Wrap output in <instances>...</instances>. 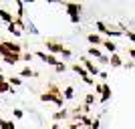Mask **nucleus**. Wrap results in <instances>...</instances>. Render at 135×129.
Masks as SVG:
<instances>
[{"mask_svg":"<svg viewBox=\"0 0 135 129\" xmlns=\"http://www.w3.org/2000/svg\"><path fill=\"white\" fill-rule=\"evenodd\" d=\"M2 46L6 49V52H12V55H22V45H18V42L6 40V42H2Z\"/></svg>","mask_w":135,"mask_h":129,"instance_id":"4","label":"nucleus"},{"mask_svg":"<svg viewBox=\"0 0 135 129\" xmlns=\"http://www.w3.org/2000/svg\"><path fill=\"white\" fill-rule=\"evenodd\" d=\"M91 129H99V117L93 119V125H91Z\"/></svg>","mask_w":135,"mask_h":129,"instance_id":"27","label":"nucleus"},{"mask_svg":"<svg viewBox=\"0 0 135 129\" xmlns=\"http://www.w3.org/2000/svg\"><path fill=\"white\" fill-rule=\"evenodd\" d=\"M32 52H24V55H22V61H32Z\"/></svg>","mask_w":135,"mask_h":129,"instance_id":"24","label":"nucleus"},{"mask_svg":"<svg viewBox=\"0 0 135 129\" xmlns=\"http://www.w3.org/2000/svg\"><path fill=\"white\" fill-rule=\"evenodd\" d=\"M87 56H95L97 61H99V59L103 56V52H101L99 46H89V49H87Z\"/></svg>","mask_w":135,"mask_h":129,"instance_id":"10","label":"nucleus"},{"mask_svg":"<svg viewBox=\"0 0 135 129\" xmlns=\"http://www.w3.org/2000/svg\"><path fill=\"white\" fill-rule=\"evenodd\" d=\"M6 83L16 89V87H20V85H22V79H20V77H6Z\"/></svg>","mask_w":135,"mask_h":129,"instance_id":"14","label":"nucleus"},{"mask_svg":"<svg viewBox=\"0 0 135 129\" xmlns=\"http://www.w3.org/2000/svg\"><path fill=\"white\" fill-rule=\"evenodd\" d=\"M0 73H2V65H0Z\"/></svg>","mask_w":135,"mask_h":129,"instance_id":"31","label":"nucleus"},{"mask_svg":"<svg viewBox=\"0 0 135 129\" xmlns=\"http://www.w3.org/2000/svg\"><path fill=\"white\" fill-rule=\"evenodd\" d=\"M20 79H30V77H36V73H34L30 67H24L22 71H20V75H18Z\"/></svg>","mask_w":135,"mask_h":129,"instance_id":"13","label":"nucleus"},{"mask_svg":"<svg viewBox=\"0 0 135 129\" xmlns=\"http://www.w3.org/2000/svg\"><path fill=\"white\" fill-rule=\"evenodd\" d=\"M45 46H46V51L51 52V55H62L65 56V59H71V56H73V51H71V49H67V46L65 45H61V42H59V40H55V39H46L45 40Z\"/></svg>","mask_w":135,"mask_h":129,"instance_id":"1","label":"nucleus"},{"mask_svg":"<svg viewBox=\"0 0 135 129\" xmlns=\"http://www.w3.org/2000/svg\"><path fill=\"white\" fill-rule=\"evenodd\" d=\"M127 52L131 55V59H135V49H127Z\"/></svg>","mask_w":135,"mask_h":129,"instance_id":"29","label":"nucleus"},{"mask_svg":"<svg viewBox=\"0 0 135 129\" xmlns=\"http://www.w3.org/2000/svg\"><path fill=\"white\" fill-rule=\"evenodd\" d=\"M125 36H127V39H129V40H135V32H131V30H125Z\"/></svg>","mask_w":135,"mask_h":129,"instance_id":"23","label":"nucleus"},{"mask_svg":"<svg viewBox=\"0 0 135 129\" xmlns=\"http://www.w3.org/2000/svg\"><path fill=\"white\" fill-rule=\"evenodd\" d=\"M0 129H16V127H14V121H6L0 117Z\"/></svg>","mask_w":135,"mask_h":129,"instance_id":"17","label":"nucleus"},{"mask_svg":"<svg viewBox=\"0 0 135 129\" xmlns=\"http://www.w3.org/2000/svg\"><path fill=\"white\" fill-rule=\"evenodd\" d=\"M73 97H75V89L71 87V85H69V87H65V91H62V99L67 101V99H73Z\"/></svg>","mask_w":135,"mask_h":129,"instance_id":"16","label":"nucleus"},{"mask_svg":"<svg viewBox=\"0 0 135 129\" xmlns=\"http://www.w3.org/2000/svg\"><path fill=\"white\" fill-rule=\"evenodd\" d=\"M67 117H71V115H69V111L65 109V107H62V109H59V111H55V113H52V119H55V123H59V121H65Z\"/></svg>","mask_w":135,"mask_h":129,"instance_id":"6","label":"nucleus"},{"mask_svg":"<svg viewBox=\"0 0 135 129\" xmlns=\"http://www.w3.org/2000/svg\"><path fill=\"white\" fill-rule=\"evenodd\" d=\"M52 69H55V71H56V73H65V71H67V63H62V61H59V63H56V65H55V67H52Z\"/></svg>","mask_w":135,"mask_h":129,"instance_id":"18","label":"nucleus"},{"mask_svg":"<svg viewBox=\"0 0 135 129\" xmlns=\"http://www.w3.org/2000/svg\"><path fill=\"white\" fill-rule=\"evenodd\" d=\"M99 79H101L103 83H107V79H109V75L105 73V71H101V73H99Z\"/></svg>","mask_w":135,"mask_h":129,"instance_id":"22","label":"nucleus"},{"mask_svg":"<svg viewBox=\"0 0 135 129\" xmlns=\"http://www.w3.org/2000/svg\"><path fill=\"white\" fill-rule=\"evenodd\" d=\"M8 32H12L14 36H20V30H18V28L14 26V22H10V24H8Z\"/></svg>","mask_w":135,"mask_h":129,"instance_id":"20","label":"nucleus"},{"mask_svg":"<svg viewBox=\"0 0 135 129\" xmlns=\"http://www.w3.org/2000/svg\"><path fill=\"white\" fill-rule=\"evenodd\" d=\"M52 129H61V123H52Z\"/></svg>","mask_w":135,"mask_h":129,"instance_id":"30","label":"nucleus"},{"mask_svg":"<svg viewBox=\"0 0 135 129\" xmlns=\"http://www.w3.org/2000/svg\"><path fill=\"white\" fill-rule=\"evenodd\" d=\"M71 22H73V24H79L81 22V16H71Z\"/></svg>","mask_w":135,"mask_h":129,"instance_id":"28","label":"nucleus"},{"mask_svg":"<svg viewBox=\"0 0 135 129\" xmlns=\"http://www.w3.org/2000/svg\"><path fill=\"white\" fill-rule=\"evenodd\" d=\"M93 103H95V95H93V93H87V97H85V103H83V105L91 107Z\"/></svg>","mask_w":135,"mask_h":129,"instance_id":"19","label":"nucleus"},{"mask_svg":"<svg viewBox=\"0 0 135 129\" xmlns=\"http://www.w3.org/2000/svg\"><path fill=\"white\" fill-rule=\"evenodd\" d=\"M62 6L67 8L69 16H81V10H83V6H81V4H77V2H65Z\"/></svg>","mask_w":135,"mask_h":129,"instance_id":"5","label":"nucleus"},{"mask_svg":"<svg viewBox=\"0 0 135 129\" xmlns=\"http://www.w3.org/2000/svg\"><path fill=\"white\" fill-rule=\"evenodd\" d=\"M87 40H89V45H91V46H99V45H103V39H101L97 32H89V34H87Z\"/></svg>","mask_w":135,"mask_h":129,"instance_id":"8","label":"nucleus"},{"mask_svg":"<svg viewBox=\"0 0 135 129\" xmlns=\"http://www.w3.org/2000/svg\"><path fill=\"white\" fill-rule=\"evenodd\" d=\"M103 46H105V51H109L111 55H113L115 51H117V45H115V42H113L111 39H109V40H103Z\"/></svg>","mask_w":135,"mask_h":129,"instance_id":"15","label":"nucleus"},{"mask_svg":"<svg viewBox=\"0 0 135 129\" xmlns=\"http://www.w3.org/2000/svg\"><path fill=\"white\" fill-rule=\"evenodd\" d=\"M109 97H111V87L107 83H103V93H101V103H107Z\"/></svg>","mask_w":135,"mask_h":129,"instance_id":"11","label":"nucleus"},{"mask_svg":"<svg viewBox=\"0 0 135 129\" xmlns=\"http://www.w3.org/2000/svg\"><path fill=\"white\" fill-rule=\"evenodd\" d=\"M123 67L129 71V69H133V67H135V61H131V63H123Z\"/></svg>","mask_w":135,"mask_h":129,"instance_id":"26","label":"nucleus"},{"mask_svg":"<svg viewBox=\"0 0 135 129\" xmlns=\"http://www.w3.org/2000/svg\"><path fill=\"white\" fill-rule=\"evenodd\" d=\"M12 115H14V119H22L24 111H22V109H12Z\"/></svg>","mask_w":135,"mask_h":129,"instance_id":"21","label":"nucleus"},{"mask_svg":"<svg viewBox=\"0 0 135 129\" xmlns=\"http://www.w3.org/2000/svg\"><path fill=\"white\" fill-rule=\"evenodd\" d=\"M34 56H38L42 63H46V65H51V67H55L56 63H59V59H56L55 55H51V52H45V51H34L32 52Z\"/></svg>","mask_w":135,"mask_h":129,"instance_id":"3","label":"nucleus"},{"mask_svg":"<svg viewBox=\"0 0 135 129\" xmlns=\"http://www.w3.org/2000/svg\"><path fill=\"white\" fill-rule=\"evenodd\" d=\"M109 65H111L113 69H119V67H123V59H121L117 52H113V55L109 56Z\"/></svg>","mask_w":135,"mask_h":129,"instance_id":"9","label":"nucleus"},{"mask_svg":"<svg viewBox=\"0 0 135 129\" xmlns=\"http://www.w3.org/2000/svg\"><path fill=\"white\" fill-rule=\"evenodd\" d=\"M79 61H81V65H83V69L89 73V77L93 79V77H99V73H101V69L97 67L95 63L91 61L89 56H79Z\"/></svg>","mask_w":135,"mask_h":129,"instance_id":"2","label":"nucleus"},{"mask_svg":"<svg viewBox=\"0 0 135 129\" xmlns=\"http://www.w3.org/2000/svg\"><path fill=\"white\" fill-rule=\"evenodd\" d=\"M99 63H101V65H109V56H107V55H103L101 59H99Z\"/></svg>","mask_w":135,"mask_h":129,"instance_id":"25","label":"nucleus"},{"mask_svg":"<svg viewBox=\"0 0 135 129\" xmlns=\"http://www.w3.org/2000/svg\"><path fill=\"white\" fill-rule=\"evenodd\" d=\"M0 18L4 20L6 24H10V22H14V16H12L8 10H4V8H0Z\"/></svg>","mask_w":135,"mask_h":129,"instance_id":"12","label":"nucleus"},{"mask_svg":"<svg viewBox=\"0 0 135 129\" xmlns=\"http://www.w3.org/2000/svg\"><path fill=\"white\" fill-rule=\"evenodd\" d=\"M71 71H75L81 79H87V77H89V73L83 69V65H81V63H73V65H71Z\"/></svg>","mask_w":135,"mask_h":129,"instance_id":"7","label":"nucleus"}]
</instances>
